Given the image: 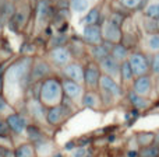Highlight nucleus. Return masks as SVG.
Segmentation results:
<instances>
[{
  "mask_svg": "<svg viewBox=\"0 0 159 157\" xmlns=\"http://www.w3.org/2000/svg\"><path fill=\"white\" fill-rule=\"evenodd\" d=\"M31 70H32V59L22 58L4 75V88H8V96L16 97V91L20 88H25L28 81H31Z\"/></svg>",
  "mask_w": 159,
  "mask_h": 157,
  "instance_id": "nucleus-1",
  "label": "nucleus"
},
{
  "mask_svg": "<svg viewBox=\"0 0 159 157\" xmlns=\"http://www.w3.org/2000/svg\"><path fill=\"white\" fill-rule=\"evenodd\" d=\"M39 101L45 107H56L63 102V86L57 79L49 77L41 83Z\"/></svg>",
  "mask_w": 159,
  "mask_h": 157,
  "instance_id": "nucleus-2",
  "label": "nucleus"
},
{
  "mask_svg": "<svg viewBox=\"0 0 159 157\" xmlns=\"http://www.w3.org/2000/svg\"><path fill=\"white\" fill-rule=\"evenodd\" d=\"M99 87H101V93H102V98L105 100H119L121 97V88L120 86L116 83V80H113L109 76L103 75L101 76L99 80Z\"/></svg>",
  "mask_w": 159,
  "mask_h": 157,
  "instance_id": "nucleus-3",
  "label": "nucleus"
},
{
  "mask_svg": "<svg viewBox=\"0 0 159 157\" xmlns=\"http://www.w3.org/2000/svg\"><path fill=\"white\" fill-rule=\"evenodd\" d=\"M70 115V108L64 104L56 105L46 111V124L50 126H59L60 124H63L64 119H67V116Z\"/></svg>",
  "mask_w": 159,
  "mask_h": 157,
  "instance_id": "nucleus-4",
  "label": "nucleus"
},
{
  "mask_svg": "<svg viewBox=\"0 0 159 157\" xmlns=\"http://www.w3.org/2000/svg\"><path fill=\"white\" fill-rule=\"evenodd\" d=\"M129 63L131 66V70L134 73V77H141V76H147L149 70L148 59L140 52H134L130 55Z\"/></svg>",
  "mask_w": 159,
  "mask_h": 157,
  "instance_id": "nucleus-5",
  "label": "nucleus"
},
{
  "mask_svg": "<svg viewBox=\"0 0 159 157\" xmlns=\"http://www.w3.org/2000/svg\"><path fill=\"white\" fill-rule=\"evenodd\" d=\"M101 31H102V38L105 39V42L116 45L121 41V30L117 25L113 24L110 20H106V21L102 24Z\"/></svg>",
  "mask_w": 159,
  "mask_h": 157,
  "instance_id": "nucleus-6",
  "label": "nucleus"
},
{
  "mask_svg": "<svg viewBox=\"0 0 159 157\" xmlns=\"http://www.w3.org/2000/svg\"><path fill=\"white\" fill-rule=\"evenodd\" d=\"M27 111L30 116L35 122L43 124L46 122V111H45V105L39 101V98H31L27 102Z\"/></svg>",
  "mask_w": 159,
  "mask_h": 157,
  "instance_id": "nucleus-7",
  "label": "nucleus"
},
{
  "mask_svg": "<svg viewBox=\"0 0 159 157\" xmlns=\"http://www.w3.org/2000/svg\"><path fill=\"white\" fill-rule=\"evenodd\" d=\"M6 122H7L11 133H14V135H22V133L27 132L28 122H27V119L22 115H20V114H16V112L8 114V115L6 116Z\"/></svg>",
  "mask_w": 159,
  "mask_h": 157,
  "instance_id": "nucleus-8",
  "label": "nucleus"
},
{
  "mask_svg": "<svg viewBox=\"0 0 159 157\" xmlns=\"http://www.w3.org/2000/svg\"><path fill=\"white\" fill-rule=\"evenodd\" d=\"M99 69H101L106 76L112 77L113 80L120 77V63H119L116 59H113L110 55L99 62Z\"/></svg>",
  "mask_w": 159,
  "mask_h": 157,
  "instance_id": "nucleus-9",
  "label": "nucleus"
},
{
  "mask_svg": "<svg viewBox=\"0 0 159 157\" xmlns=\"http://www.w3.org/2000/svg\"><path fill=\"white\" fill-rule=\"evenodd\" d=\"M84 41L87 44H89L91 47H96V45H101L103 38H102V31L99 25H87L84 28Z\"/></svg>",
  "mask_w": 159,
  "mask_h": 157,
  "instance_id": "nucleus-10",
  "label": "nucleus"
},
{
  "mask_svg": "<svg viewBox=\"0 0 159 157\" xmlns=\"http://www.w3.org/2000/svg\"><path fill=\"white\" fill-rule=\"evenodd\" d=\"M61 86H63V91L67 96V98L73 100V101L82 100V87H81V84L73 81V80L66 79V80H63Z\"/></svg>",
  "mask_w": 159,
  "mask_h": 157,
  "instance_id": "nucleus-11",
  "label": "nucleus"
},
{
  "mask_svg": "<svg viewBox=\"0 0 159 157\" xmlns=\"http://www.w3.org/2000/svg\"><path fill=\"white\" fill-rule=\"evenodd\" d=\"M152 90V81L149 76H141L134 80V84H133V93H135L137 96L141 97H147L149 96Z\"/></svg>",
  "mask_w": 159,
  "mask_h": 157,
  "instance_id": "nucleus-12",
  "label": "nucleus"
},
{
  "mask_svg": "<svg viewBox=\"0 0 159 157\" xmlns=\"http://www.w3.org/2000/svg\"><path fill=\"white\" fill-rule=\"evenodd\" d=\"M99 67L93 63H89L88 67L84 70V81L89 88H96L99 86V80H101V72Z\"/></svg>",
  "mask_w": 159,
  "mask_h": 157,
  "instance_id": "nucleus-13",
  "label": "nucleus"
},
{
  "mask_svg": "<svg viewBox=\"0 0 159 157\" xmlns=\"http://www.w3.org/2000/svg\"><path fill=\"white\" fill-rule=\"evenodd\" d=\"M50 59L59 66H67L71 61V52H70V49H67L64 47L53 48L50 51Z\"/></svg>",
  "mask_w": 159,
  "mask_h": 157,
  "instance_id": "nucleus-14",
  "label": "nucleus"
},
{
  "mask_svg": "<svg viewBox=\"0 0 159 157\" xmlns=\"http://www.w3.org/2000/svg\"><path fill=\"white\" fill-rule=\"evenodd\" d=\"M50 75V66L43 61H36L32 65V70H31V81H39L43 80V77Z\"/></svg>",
  "mask_w": 159,
  "mask_h": 157,
  "instance_id": "nucleus-15",
  "label": "nucleus"
},
{
  "mask_svg": "<svg viewBox=\"0 0 159 157\" xmlns=\"http://www.w3.org/2000/svg\"><path fill=\"white\" fill-rule=\"evenodd\" d=\"M63 73L67 76L69 80H73L78 84H81L84 81V69L78 63H69L67 66H64Z\"/></svg>",
  "mask_w": 159,
  "mask_h": 157,
  "instance_id": "nucleus-16",
  "label": "nucleus"
},
{
  "mask_svg": "<svg viewBox=\"0 0 159 157\" xmlns=\"http://www.w3.org/2000/svg\"><path fill=\"white\" fill-rule=\"evenodd\" d=\"M14 157H38L34 143H21L14 149Z\"/></svg>",
  "mask_w": 159,
  "mask_h": 157,
  "instance_id": "nucleus-17",
  "label": "nucleus"
},
{
  "mask_svg": "<svg viewBox=\"0 0 159 157\" xmlns=\"http://www.w3.org/2000/svg\"><path fill=\"white\" fill-rule=\"evenodd\" d=\"M110 51H112V47H109V42H105V44L91 48V55H92V58L95 61L101 62L102 59H105L106 56L110 55Z\"/></svg>",
  "mask_w": 159,
  "mask_h": 157,
  "instance_id": "nucleus-18",
  "label": "nucleus"
},
{
  "mask_svg": "<svg viewBox=\"0 0 159 157\" xmlns=\"http://www.w3.org/2000/svg\"><path fill=\"white\" fill-rule=\"evenodd\" d=\"M101 96H99L98 93H95V91H88V93H85L84 96H82V105L87 108H98L99 104H101Z\"/></svg>",
  "mask_w": 159,
  "mask_h": 157,
  "instance_id": "nucleus-19",
  "label": "nucleus"
},
{
  "mask_svg": "<svg viewBox=\"0 0 159 157\" xmlns=\"http://www.w3.org/2000/svg\"><path fill=\"white\" fill-rule=\"evenodd\" d=\"M27 136L34 145H38V143H42L45 142V135L41 129H39L36 125H28L27 128Z\"/></svg>",
  "mask_w": 159,
  "mask_h": 157,
  "instance_id": "nucleus-20",
  "label": "nucleus"
},
{
  "mask_svg": "<svg viewBox=\"0 0 159 157\" xmlns=\"http://www.w3.org/2000/svg\"><path fill=\"white\" fill-rule=\"evenodd\" d=\"M110 56L113 59L119 62V63H123L124 61H127V56H129V51L124 45L121 44H116L112 47V51H110Z\"/></svg>",
  "mask_w": 159,
  "mask_h": 157,
  "instance_id": "nucleus-21",
  "label": "nucleus"
},
{
  "mask_svg": "<svg viewBox=\"0 0 159 157\" xmlns=\"http://www.w3.org/2000/svg\"><path fill=\"white\" fill-rule=\"evenodd\" d=\"M135 142L137 145L143 149V147H148L155 143V133L154 132H140L135 136Z\"/></svg>",
  "mask_w": 159,
  "mask_h": 157,
  "instance_id": "nucleus-22",
  "label": "nucleus"
},
{
  "mask_svg": "<svg viewBox=\"0 0 159 157\" xmlns=\"http://www.w3.org/2000/svg\"><path fill=\"white\" fill-rule=\"evenodd\" d=\"M129 100L135 110H147V108L151 105V101H149V100H147L145 97L137 96V94L133 93V91L129 94Z\"/></svg>",
  "mask_w": 159,
  "mask_h": 157,
  "instance_id": "nucleus-23",
  "label": "nucleus"
},
{
  "mask_svg": "<svg viewBox=\"0 0 159 157\" xmlns=\"http://www.w3.org/2000/svg\"><path fill=\"white\" fill-rule=\"evenodd\" d=\"M14 4L10 0H2L0 2V20H10L14 16Z\"/></svg>",
  "mask_w": 159,
  "mask_h": 157,
  "instance_id": "nucleus-24",
  "label": "nucleus"
},
{
  "mask_svg": "<svg viewBox=\"0 0 159 157\" xmlns=\"http://www.w3.org/2000/svg\"><path fill=\"white\" fill-rule=\"evenodd\" d=\"M120 77L124 83H130L134 79V73H133L131 66H130V63H129V59L124 61L123 63H120Z\"/></svg>",
  "mask_w": 159,
  "mask_h": 157,
  "instance_id": "nucleus-25",
  "label": "nucleus"
},
{
  "mask_svg": "<svg viewBox=\"0 0 159 157\" xmlns=\"http://www.w3.org/2000/svg\"><path fill=\"white\" fill-rule=\"evenodd\" d=\"M91 0H71L70 2V7L74 13H84L89 8Z\"/></svg>",
  "mask_w": 159,
  "mask_h": 157,
  "instance_id": "nucleus-26",
  "label": "nucleus"
},
{
  "mask_svg": "<svg viewBox=\"0 0 159 157\" xmlns=\"http://www.w3.org/2000/svg\"><path fill=\"white\" fill-rule=\"evenodd\" d=\"M25 21H27V13H25L24 10L16 11V13H14V16H13V18H11V22L16 25L17 30H20V28L24 27Z\"/></svg>",
  "mask_w": 159,
  "mask_h": 157,
  "instance_id": "nucleus-27",
  "label": "nucleus"
},
{
  "mask_svg": "<svg viewBox=\"0 0 159 157\" xmlns=\"http://www.w3.org/2000/svg\"><path fill=\"white\" fill-rule=\"evenodd\" d=\"M138 157H159V145H151L148 147L140 149Z\"/></svg>",
  "mask_w": 159,
  "mask_h": 157,
  "instance_id": "nucleus-28",
  "label": "nucleus"
},
{
  "mask_svg": "<svg viewBox=\"0 0 159 157\" xmlns=\"http://www.w3.org/2000/svg\"><path fill=\"white\" fill-rule=\"evenodd\" d=\"M99 21V10L98 8H92L88 11V14L84 17V24L87 25H96V22Z\"/></svg>",
  "mask_w": 159,
  "mask_h": 157,
  "instance_id": "nucleus-29",
  "label": "nucleus"
},
{
  "mask_svg": "<svg viewBox=\"0 0 159 157\" xmlns=\"http://www.w3.org/2000/svg\"><path fill=\"white\" fill-rule=\"evenodd\" d=\"M147 48L152 52L159 53V34H151L147 38Z\"/></svg>",
  "mask_w": 159,
  "mask_h": 157,
  "instance_id": "nucleus-30",
  "label": "nucleus"
},
{
  "mask_svg": "<svg viewBox=\"0 0 159 157\" xmlns=\"http://www.w3.org/2000/svg\"><path fill=\"white\" fill-rule=\"evenodd\" d=\"M145 16L149 17L151 20H159V2L151 3L145 8Z\"/></svg>",
  "mask_w": 159,
  "mask_h": 157,
  "instance_id": "nucleus-31",
  "label": "nucleus"
},
{
  "mask_svg": "<svg viewBox=\"0 0 159 157\" xmlns=\"http://www.w3.org/2000/svg\"><path fill=\"white\" fill-rule=\"evenodd\" d=\"M10 135H11V130H10V128H8L7 122H6V119H3L2 116H0V138L7 139V138H10Z\"/></svg>",
  "mask_w": 159,
  "mask_h": 157,
  "instance_id": "nucleus-32",
  "label": "nucleus"
},
{
  "mask_svg": "<svg viewBox=\"0 0 159 157\" xmlns=\"http://www.w3.org/2000/svg\"><path fill=\"white\" fill-rule=\"evenodd\" d=\"M119 2H120V4L123 6V7L130 8V10H134V8L140 7L143 0H119Z\"/></svg>",
  "mask_w": 159,
  "mask_h": 157,
  "instance_id": "nucleus-33",
  "label": "nucleus"
},
{
  "mask_svg": "<svg viewBox=\"0 0 159 157\" xmlns=\"http://www.w3.org/2000/svg\"><path fill=\"white\" fill-rule=\"evenodd\" d=\"M88 152L84 146H78L74 150H71V157H87Z\"/></svg>",
  "mask_w": 159,
  "mask_h": 157,
  "instance_id": "nucleus-34",
  "label": "nucleus"
},
{
  "mask_svg": "<svg viewBox=\"0 0 159 157\" xmlns=\"http://www.w3.org/2000/svg\"><path fill=\"white\" fill-rule=\"evenodd\" d=\"M151 69H152V72H154V75L159 76V53H155L154 58H152Z\"/></svg>",
  "mask_w": 159,
  "mask_h": 157,
  "instance_id": "nucleus-35",
  "label": "nucleus"
},
{
  "mask_svg": "<svg viewBox=\"0 0 159 157\" xmlns=\"http://www.w3.org/2000/svg\"><path fill=\"white\" fill-rule=\"evenodd\" d=\"M110 21L120 28L121 24H123V17H121L119 13H115V14H112V17H110Z\"/></svg>",
  "mask_w": 159,
  "mask_h": 157,
  "instance_id": "nucleus-36",
  "label": "nucleus"
},
{
  "mask_svg": "<svg viewBox=\"0 0 159 157\" xmlns=\"http://www.w3.org/2000/svg\"><path fill=\"white\" fill-rule=\"evenodd\" d=\"M53 47L59 48L61 47V44H66V37L64 35H60V37H56V38H53Z\"/></svg>",
  "mask_w": 159,
  "mask_h": 157,
  "instance_id": "nucleus-37",
  "label": "nucleus"
},
{
  "mask_svg": "<svg viewBox=\"0 0 159 157\" xmlns=\"http://www.w3.org/2000/svg\"><path fill=\"white\" fill-rule=\"evenodd\" d=\"M8 108V104H7V101H6V98L0 94V114H3L6 110Z\"/></svg>",
  "mask_w": 159,
  "mask_h": 157,
  "instance_id": "nucleus-38",
  "label": "nucleus"
},
{
  "mask_svg": "<svg viewBox=\"0 0 159 157\" xmlns=\"http://www.w3.org/2000/svg\"><path fill=\"white\" fill-rule=\"evenodd\" d=\"M3 88H4V77H3V75L0 73V94H2Z\"/></svg>",
  "mask_w": 159,
  "mask_h": 157,
  "instance_id": "nucleus-39",
  "label": "nucleus"
},
{
  "mask_svg": "<svg viewBox=\"0 0 159 157\" xmlns=\"http://www.w3.org/2000/svg\"><path fill=\"white\" fill-rule=\"evenodd\" d=\"M6 152H7V147H3L0 145V157H6Z\"/></svg>",
  "mask_w": 159,
  "mask_h": 157,
  "instance_id": "nucleus-40",
  "label": "nucleus"
},
{
  "mask_svg": "<svg viewBox=\"0 0 159 157\" xmlns=\"http://www.w3.org/2000/svg\"><path fill=\"white\" fill-rule=\"evenodd\" d=\"M157 30L159 31V20H157Z\"/></svg>",
  "mask_w": 159,
  "mask_h": 157,
  "instance_id": "nucleus-41",
  "label": "nucleus"
},
{
  "mask_svg": "<svg viewBox=\"0 0 159 157\" xmlns=\"http://www.w3.org/2000/svg\"><path fill=\"white\" fill-rule=\"evenodd\" d=\"M14 2H18V0H14Z\"/></svg>",
  "mask_w": 159,
  "mask_h": 157,
  "instance_id": "nucleus-42",
  "label": "nucleus"
},
{
  "mask_svg": "<svg viewBox=\"0 0 159 157\" xmlns=\"http://www.w3.org/2000/svg\"><path fill=\"white\" fill-rule=\"evenodd\" d=\"M157 135H158V136H159V133H157Z\"/></svg>",
  "mask_w": 159,
  "mask_h": 157,
  "instance_id": "nucleus-43",
  "label": "nucleus"
}]
</instances>
